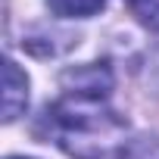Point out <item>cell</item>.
<instances>
[{
  "instance_id": "3",
  "label": "cell",
  "mask_w": 159,
  "mask_h": 159,
  "mask_svg": "<svg viewBox=\"0 0 159 159\" xmlns=\"http://www.w3.org/2000/svg\"><path fill=\"white\" fill-rule=\"evenodd\" d=\"M106 0H47V7L62 19H84L103 10Z\"/></svg>"
},
{
  "instance_id": "4",
  "label": "cell",
  "mask_w": 159,
  "mask_h": 159,
  "mask_svg": "<svg viewBox=\"0 0 159 159\" xmlns=\"http://www.w3.org/2000/svg\"><path fill=\"white\" fill-rule=\"evenodd\" d=\"M128 3H131L134 16L143 25H150L153 31H159V0H128Z\"/></svg>"
},
{
  "instance_id": "2",
  "label": "cell",
  "mask_w": 159,
  "mask_h": 159,
  "mask_svg": "<svg viewBox=\"0 0 159 159\" xmlns=\"http://www.w3.org/2000/svg\"><path fill=\"white\" fill-rule=\"evenodd\" d=\"M28 106V75L7 59L3 62V122H13Z\"/></svg>"
},
{
  "instance_id": "1",
  "label": "cell",
  "mask_w": 159,
  "mask_h": 159,
  "mask_svg": "<svg viewBox=\"0 0 159 159\" xmlns=\"http://www.w3.org/2000/svg\"><path fill=\"white\" fill-rule=\"evenodd\" d=\"M106 91H66L47 112L50 140L72 159H128V122L106 106Z\"/></svg>"
}]
</instances>
